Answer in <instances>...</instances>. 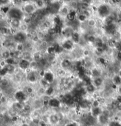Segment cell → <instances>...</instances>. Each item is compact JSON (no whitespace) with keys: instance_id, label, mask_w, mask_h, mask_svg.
I'll return each instance as SVG.
<instances>
[{"instance_id":"cell-18","label":"cell","mask_w":121,"mask_h":126,"mask_svg":"<svg viewBox=\"0 0 121 126\" xmlns=\"http://www.w3.org/2000/svg\"><path fill=\"white\" fill-rule=\"evenodd\" d=\"M77 18H78L79 22H80V23H83V22H85L86 21L87 17L83 13H81V14L79 15Z\"/></svg>"},{"instance_id":"cell-5","label":"cell","mask_w":121,"mask_h":126,"mask_svg":"<svg viewBox=\"0 0 121 126\" xmlns=\"http://www.w3.org/2000/svg\"><path fill=\"white\" fill-rule=\"evenodd\" d=\"M25 35H24V33L22 32H19L17 33L14 35V39L15 41L18 42V43H22L23 41L25 40Z\"/></svg>"},{"instance_id":"cell-19","label":"cell","mask_w":121,"mask_h":126,"mask_svg":"<svg viewBox=\"0 0 121 126\" xmlns=\"http://www.w3.org/2000/svg\"><path fill=\"white\" fill-rule=\"evenodd\" d=\"M35 4H36V6L38 8H43V6H44V2L42 1H35Z\"/></svg>"},{"instance_id":"cell-4","label":"cell","mask_w":121,"mask_h":126,"mask_svg":"<svg viewBox=\"0 0 121 126\" xmlns=\"http://www.w3.org/2000/svg\"><path fill=\"white\" fill-rule=\"evenodd\" d=\"M18 65L21 69L26 70L30 67V62L26 59H22L18 63Z\"/></svg>"},{"instance_id":"cell-1","label":"cell","mask_w":121,"mask_h":126,"mask_svg":"<svg viewBox=\"0 0 121 126\" xmlns=\"http://www.w3.org/2000/svg\"><path fill=\"white\" fill-rule=\"evenodd\" d=\"M8 18L11 19H21L23 17V13L17 7H13L11 8H10V10L8 14Z\"/></svg>"},{"instance_id":"cell-6","label":"cell","mask_w":121,"mask_h":126,"mask_svg":"<svg viewBox=\"0 0 121 126\" xmlns=\"http://www.w3.org/2000/svg\"><path fill=\"white\" fill-rule=\"evenodd\" d=\"M24 11L28 14H33L35 12V7L32 4L28 3L24 7Z\"/></svg>"},{"instance_id":"cell-14","label":"cell","mask_w":121,"mask_h":126,"mask_svg":"<svg viewBox=\"0 0 121 126\" xmlns=\"http://www.w3.org/2000/svg\"><path fill=\"white\" fill-rule=\"evenodd\" d=\"M95 86L93 85V84L91 83L90 84H88L87 86H86V90L87 92L90 94L94 93L95 91Z\"/></svg>"},{"instance_id":"cell-25","label":"cell","mask_w":121,"mask_h":126,"mask_svg":"<svg viewBox=\"0 0 121 126\" xmlns=\"http://www.w3.org/2000/svg\"><path fill=\"white\" fill-rule=\"evenodd\" d=\"M3 67H2V65H1V64H0V71H1V70H2V68H3Z\"/></svg>"},{"instance_id":"cell-12","label":"cell","mask_w":121,"mask_h":126,"mask_svg":"<svg viewBox=\"0 0 121 126\" xmlns=\"http://www.w3.org/2000/svg\"><path fill=\"white\" fill-rule=\"evenodd\" d=\"M103 79L101 77L95 78L93 80V85L95 87H100L103 84Z\"/></svg>"},{"instance_id":"cell-10","label":"cell","mask_w":121,"mask_h":126,"mask_svg":"<svg viewBox=\"0 0 121 126\" xmlns=\"http://www.w3.org/2000/svg\"><path fill=\"white\" fill-rule=\"evenodd\" d=\"M27 78H28L29 82L34 83L37 81V75L34 72H30V73L28 74V76H27Z\"/></svg>"},{"instance_id":"cell-15","label":"cell","mask_w":121,"mask_h":126,"mask_svg":"<svg viewBox=\"0 0 121 126\" xmlns=\"http://www.w3.org/2000/svg\"><path fill=\"white\" fill-rule=\"evenodd\" d=\"M9 85V81L6 78H2L0 82V86L1 87H4V88H7Z\"/></svg>"},{"instance_id":"cell-17","label":"cell","mask_w":121,"mask_h":126,"mask_svg":"<svg viewBox=\"0 0 121 126\" xmlns=\"http://www.w3.org/2000/svg\"><path fill=\"white\" fill-rule=\"evenodd\" d=\"M91 74L95 78L100 77V71L97 68H93L91 71Z\"/></svg>"},{"instance_id":"cell-20","label":"cell","mask_w":121,"mask_h":126,"mask_svg":"<svg viewBox=\"0 0 121 126\" xmlns=\"http://www.w3.org/2000/svg\"><path fill=\"white\" fill-rule=\"evenodd\" d=\"M96 38L95 37V36L92 35H89L87 37V40L89 41L90 43H95V42H96Z\"/></svg>"},{"instance_id":"cell-16","label":"cell","mask_w":121,"mask_h":126,"mask_svg":"<svg viewBox=\"0 0 121 126\" xmlns=\"http://www.w3.org/2000/svg\"><path fill=\"white\" fill-rule=\"evenodd\" d=\"M1 57L4 60H6L7 59L10 58V51L8 50L4 51L2 53H1Z\"/></svg>"},{"instance_id":"cell-26","label":"cell","mask_w":121,"mask_h":126,"mask_svg":"<svg viewBox=\"0 0 121 126\" xmlns=\"http://www.w3.org/2000/svg\"></svg>"},{"instance_id":"cell-11","label":"cell","mask_w":121,"mask_h":126,"mask_svg":"<svg viewBox=\"0 0 121 126\" xmlns=\"http://www.w3.org/2000/svg\"><path fill=\"white\" fill-rule=\"evenodd\" d=\"M67 18L70 22H73L76 20V12L75 11H71L69 12L67 15Z\"/></svg>"},{"instance_id":"cell-13","label":"cell","mask_w":121,"mask_h":126,"mask_svg":"<svg viewBox=\"0 0 121 126\" xmlns=\"http://www.w3.org/2000/svg\"><path fill=\"white\" fill-rule=\"evenodd\" d=\"M61 66L64 68H70L71 65V63L70 61V60H68V59H65L62 61V62L61 63Z\"/></svg>"},{"instance_id":"cell-21","label":"cell","mask_w":121,"mask_h":126,"mask_svg":"<svg viewBox=\"0 0 121 126\" xmlns=\"http://www.w3.org/2000/svg\"><path fill=\"white\" fill-rule=\"evenodd\" d=\"M114 82L115 84L119 85L121 84V78L119 76H116L114 77Z\"/></svg>"},{"instance_id":"cell-8","label":"cell","mask_w":121,"mask_h":126,"mask_svg":"<svg viewBox=\"0 0 121 126\" xmlns=\"http://www.w3.org/2000/svg\"><path fill=\"white\" fill-rule=\"evenodd\" d=\"M105 31L107 33L111 35H114L116 33V26L114 24H110L105 26Z\"/></svg>"},{"instance_id":"cell-22","label":"cell","mask_w":121,"mask_h":126,"mask_svg":"<svg viewBox=\"0 0 121 126\" xmlns=\"http://www.w3.org/2000/svg\"><path fill=\"white\" fill-rule=\"evenodd\" d=\"M16 49H17V51L18 52L23 50V49H24V45L22 43H18V45L16 47Z\"/></svg>"},{"instance_id":"cell-3","label":"cell","mask_w":121,"mask_h":126,"mask_svg":"<svg viewBox=\"0 0 121 126\" xmlns=\"http://www.w3.org/2000/svg\"><path fill=\"white\" fill-rule=\"evenodd\" d=\"M43 79H44L47 82L48 84H50L53 83L54 81V74L50 71H45Z\"/></svg>"},{"instance_id":"cell-2","label":"cell","mask_w":121,"mask_h":126,"mask_svg":"<svg viewBox=\"0 0 121 126\" xmlns=\"http://www.w3.org/2000/svg\"><path fill=\"white\" fill-rule=\"evenodd\" d=\"M97 11L100 16L102 17H108L109 15V7L106 4L101 5L97 8Z\"/></svg>"},{"instance_id":"cell-23","label":"cell","mask_w":121,"mask_h":126,"mask_svg":"<svg viewBox=\"0 0 121 126\" xmlns=\"http://www.w3.org/2000/svg\"><path fill=\"white\" fill-rule=\"evenodd\" d=\"M88 25L90 27H94L96 25V21L93 19H90L88 21Z\"/></svg>"},{"instance_id":"cell-24","label":"cell","mask_w":121,"mask_h":126,"mask_svg":"<svg viewBox=\"0 0 121 126\" xmlns=\"http://www.w3.org/2000/svg\"><path fill=\"white\" fill-rule=\"evenodd\" d=\"M118 58L119 59H121V51H119L118 54Z\"/></svg>"},{"instance_id":"cell-9","label":"cell","mask_w":121,"mask_h":126,"mask_svg":"<svg viewBox=\"0 0 121 126\" xmlns=\"http://www.w3.org/2000/svg\"><path fill=\"white\" fill-rule=\"evenodd\" d=\"M10 19L9 22L10 24L13 28H17L20 26V19H11V18H10Z\"/></svg>"},{"instance_id":"cell-7","label":"cell","mask_w":121,"mask_h":126,"mask_svg":"<svg viewBox=\"0 0 121 126\" xmlns=\"http://www.w3.org/2000/svg\"><path fill=\"white\" fill-rule=\"evenodd\" d=\"M61 47L63 48V50L67 51L70 50L72 49L73 47V42L70 39H67L63 43Z\"/></svg>"}]
</instances>
